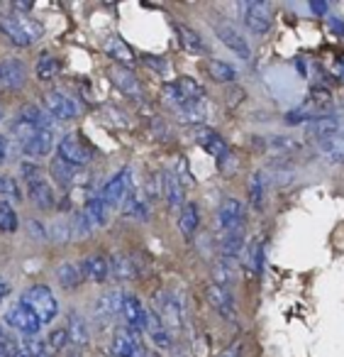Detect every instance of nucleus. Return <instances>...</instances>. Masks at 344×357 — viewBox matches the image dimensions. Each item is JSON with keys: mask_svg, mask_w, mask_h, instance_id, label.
Returning a JSON list of instances; mask_svg holds the SVG:
<instances>
[{"mask_svg": "<svg viewBox=\"0 0 344 357\" xmlns=\"http://www.w3.org/2000/svg\"><path fill=\"white\" fill-rule=\"evenodd\" d=\"M59 59L54 54H49V52H42L40 59H37V79L42 84H49V81H54L59 76Z\"/></svg>", "mask_w": 344, "mask_h": 357, "instance_id": "obj_36", "label": "nucleus"}, {"mask_svg": "<svg viewBox=\"0 0 344 357\" xmlns=\"http://www.w3.org/2000/svg\"><path fill=\"white\" fill-rule=\"evenodd\" d=\"M8 294H10V284H8L6 279H0V303L6 301Z\"/></svg>", "mask_w": 344, "mask_h": 357, "instance_id": "obj_54", "label": "nucleus"}, {"mask_svg": "<svg viewBox=\"0 0 344 357\" xmlns=\"http://www.w3.org/2000/svg\"><path fill=\"white\" fill-rule=\"evenodd\" d=\"M244 252V230H230L220 235V259L235 262Z\"/></svg>", "mask_w": 344, "mask_h": 357, "instance_id": "obj_26", "label": "nucleus"}, {"mask_svg": "<svg viewBox=\"0 0 344 357\" xmlns=\"http://www.w3.org/2000/svg\"><path fill=\"white\" fill-rule=\"evenodd\" d=\"M45 110L49 113L52 120H74L76 118V103L61 91H47L45 93Z\"/></svg>", "mask_w": 344, "mask_h": 357, "instance_id": "obj_12", "label": "nucleus"}, {"mask_svg": "<svg viewBox=\"0 0 344 357\" xmlns=\"http://www.w3.org/2000/svg\"><path fill=\"white\" fill-rule=\"evenodd\" d=\"M266 194H269V176H266L264 172H256L254 176L249 178V199L256 211L264 208Z\"/></svg>", "mask_w": 344, "mask_h": 357, "instance_id": "obj_35", "label": "nucleus"}, {"mask_svg": "<svg viewBox=\"0 0 344 357\" xmlns=\"http://www.w3.org/2000/svg\"><path fill=\"white\" fill-rule=\"evenodd\" d=\"M196 142L201 144L210 157H215L217 162L230 159V144L225 142V137H220V135L212 132V130H208V128L196 130Z\"/></svg>", "mask_w": 344, "mask_h": 357, "instance_id": "obj_17", "label": "nucleus"}, {"mask_svg": "<svg viewBox=\"0 0 344 357\" xmlns=\"http://www.w3.org/2000/svg\"><path fill=\"white\" fill-rule=\"evenodd\" d=\"M176 32L183 50L191 52V54H205V42L201 40V35L196 30H191L186 25H176Z\"/></svg>", "mask_w": 344, "mask_h": 357, "instance_id": "obj_37", "label": "nucleus"}, {"mask_svg": "<svg viewBox=\"0 0 344 357\" xmlns=\"http://www.w3.org/2000/svg\"><path fill=\"white\" fill-rule=\"evenodd\" d=\"M59 159H64L66 164H71V167L79 169V167L91 164V159H93V149L86 147L84 139H81L76 132H71V135H66V137H61Z\"/></svg>", "mask_w": 344, "mask_h": 357, "instance_id": "obj_6", "label": "nucleus"}, {"mask_svg": "<svg viewBox=\"0 0 344 357\" xmlns=\"http://www.w3.org/2000/svg\"><path fill=\"white\" fill-rule=\"evenodd\" d=\"M49 238L54 240L56 245L71 243V240H74V233H71V220H64V218L54 220L52 228H49Z\"/></svg>", "mask_w": 344, "mask_h": 357, "instance_id": "obj_44", "label": "nucleus"}, {"mask_svg": "<svg viewBox=\"0 0 344 357\" xmlns=\"http://www.w3.org/2000/svg\"><path fill=\"white\" fill-rule=\"evenodd\" d=\"M217 223H220L222 233H230V230H244L247 223V211L244 206L237 199H225L217 208Z\"/></svg>", "mask_w": 344, "mask_h": 357, "instance_id": "obj_10", "label": "nucleus"}, {"mask_svg": "<svg viewBox=\"0 0 344 357\" xmlns=\"http://www.w3.org/2000/svg\"><path fill=\"white\" fill-rule=\"evenodd\" d=\"M320 152L325 154V159L332 164H344V132L334 135L329 139L320 142Z\"/></svg>", "mask_w": 344, "mask_h": 357, "instance_id": "obj_39", "label": "nucleus"}, {"mask_svg": "<svg viewBox=\"0 0 344 357\" xmlns=\"http://www.w3.org/2000/svg\"><path fill=\"white\" fill-rule=\"evenodd\" d=\"M71 233L79 240H88L91 235H93V228H91V223L86 220L84 211H76L74 218H71Z\"/></svg>", "mask_w": 344, "mask_h": 357, "instance_id": "obj_47", "label": "nucleus"}, {"mask_svg": "<svg viewBox=\"0 0 344 357\" xmlns=\"http://www.w3.org/2000/svg\"><path fill=\"white\" fill-rule=\"evenodd\" d=\"M208 74H210V79L215 81V84H235V79H237V69L222 59L208 61Z\"/></svg>", "mask_w": 344, "mask_h": 357, "instance_id": "obj_38", "label": "nucleus"}, {"mask_svg": "<svg viewBox=\"0 0 344 357\" xmlns=\"http://www.w3.org/2000/svg\"><path fill=\"white\" fill-rule=\"evenodd\" d=\"M108 262H110V277L120 279V282H130V279L139 277V262L132 255L115 252Z\"/></svg>", "mask_w": 344, "mask_h": 357, "instance_id": "obj_22", "label": "nucleus"}, {"mask_svg": "<svg viewBox=\"0 0 344 357\" xmlns=\"http://www.w3.org/2000/svg\"><path fill=\"white\" fill-rule=\"evenodd\" d=\"M47 347H49L52 352H64L66 347H69V331L66 328H52L49 333H47Z\"/></svg>", "mask_w": 344, "mask_h": 357, "instance_id": "obj_45", "label": "nucleus"}, {"mask_svg": "<svg viewBox=\"0 0 344 357\" xmlns=\"http://www.w3.org/2000/svg\"><path fill=\"white\" fill-rule=\"evenodd\" d=\"M20 174H22V178H25L27 186L42 181V172H40V164H37V162H22L20 164Z\"/></svg>", "mask_w": 344, "mask_h": 357, "instance_id": "obj_49", "label": "nucleus"}, {"mask_svg": "<svg viewBox=\"0 0 344 357\" xmlns=\"http://www.w3.org/2000/svg\"><path fill=\"white\" fill-rule=\"evenodd\" d=\"M254 144H256V147H264V149H276V152H293V149L300 147V144L295 142L293 137H283V135H269V137H256Z\"/></svg>", "mask_w": 344, "mask_h": 357, "instance_id": "obj_40", "label": "nucleus"}, {"mask_svg": "<svg viewBox=\"0 0 344 357\" xmlns=\"http://www.w3.org/2000/svg\"><path fill=\"white\" fill-rule=\"evenodd\" d=\"M84 215H86V220H88L91 228H93V233H95V230H100V228H105V225H108L110 208L103 204V199H100V196L95 194V196H91V199H86Z\"/></svg>", "mask_w": 344, "mask_h": 357, "instance_id": "obj_24", "label": "nucleus"}, {"mask_svg": "<svg viewBox=\"0 0 344 357\" xmlns=\"http://www.w3.org/2000/svg\"><path fill=\"white\" fill-rule=\"evenodd\" d=\"M144 333L149 335V340L154 342L162 350H169L171 347V331L164 326V321L157 316V311H147V326H144Z\"/></svg>", "mask_w": 344, "mask_h": 357, "instance_id": "obj_25", "label": "nucleus"}, {"mask_svg": "<svg viewBox=\"0 0 344 357\" xmlns=\"http://www.w3.org/2000/svg\"><path fill=\"white\" fill-rule=\"evenodd\" d=\"M6 323L13 328V331L22 333L25 337H37V333L42 331V323L40 318L35 316V313L30 311V308H25L20 301L13 303L10 308H8L6 313Z\"/></svg>", "mask_w": 344, "mask_h": 357, "instance_id": "obj_5", "label": "nucleus"}, {"mask_svg": "<svg viewBox=\"0 0 344 357\" xmlns=\"http://www.w3.org/2000/svg\"><path fill=\"white\" fill-rule=\"evenodd\" d=\"M13 10H15V13H30L32 3H13Z\"/></svg>", "mask_w": 344, "mask_h": 357, "instance_id": "obj_56", "label": "nucleus"}, {"mask_svg": "<svg viewBox=\"0 0 344 357\" xmlns=\"http://www.w3.org/2000/svg\"><path fill=\"white\" fill-rule=\"evenodd\" d=\"M162 196H166L169 208H183V204H186V189H183L176 172L162 174Z\"/></svg>", "mask_w": 344, "mask_h": 357, "instance_id": "obj_21", "label": "nucleus"}, {"mask_svg": "<svg viewBox=\"0 0 344 357\" xmlns=\"http://www.w3.org/2000/svg\"><path fill=\"white\" fill-rule=\"evenodd\" d=\"M123 321H125V328H130V331L144 333V326H147V308H144L142 298L134 296V294H125Z\"/></svg>", "mask_w": 344, "mask_h": 357, "instance_id": "obj_13", "label": "nucleus"}, {"mask_svg": "<svg viewBox=\"0 0 344 357\" xmlns=\"http://www.w3.org/2000/svg\"><path fill=\"white\" fill-rule=\"evenodd\" d=\"M52 147H54V132L49 130H37L35 137H30L25 144H20V149L27 154V157H32L37 162L40 157H47V154L52 152Z\"/></svg>", "mask_w": 344, "mask_h": 357, "instance_id": "obj_23", "label": "nucleus"}, {"mask_svg": "<svg viewBox=\"0 0 344 357\" xmlns=\"http://www.w3.org/2000/svg\"><path fill=\"white\" fill-rule=\"evenodd\" d=\"M132 191V169L125 167L123 172L115 174L110 181H105V186L100 189V199L108 208H120L125 201V196Z\"/></svg>", "mask_w": 344, "mask_h": 357, "instance_id": "obj_3", "label": "nucleus"}, {"mask_svg": "<svg viewBox=\"0 0 344 357\" xmlns=\"http://www.w3.org/2000/svg\"><path fill=\"white\" fill-rule=\"evenodd\" d=\"M310 10L318 13V15H325V13H327V6H325V3H310Z\"/></svg>", "mask_w": 344, "mask_h": 357, "instance_id": "obj_57", "label": "nucleus"}, {"mask_svg": "<svg viewBox=\"0 0 344 357\" xmlns=\"http://www.w3.org/2000/svg\"><path fill=\"white\" fill-rule=\"evenodd\" d=\"M27 84V66L17 56H8L0 61V89L3 91H20Z\"/></svg>", "mask_w": 344, "mask_h": 357, "instance_id": "obj_9", "label": "nucleus"}, {"mask_svg": "<svg viewBox=\"0 0 344 357\" xmlns=\"http://www.w3.org/2000/svg\"><path fill=\"white\" fill-rule=\"evenodd\" d=\"M123 298H125V294L118 291V289H115V291L100 294L93 303V318L98 323H110L118 313H123Z\"/></svg>", "mask_w": 344, "mask_h": 357, "instance_id": "obj_15", "label": "nucleus"}, {"mask_svg": "<svg viewBox=\"0 0 344 357\" xmlns=\"http://www.w3.org/2000/svg\"><path fill=\"white\" fill-rule=\"evenodd\" d=\"M198 225H201V213H198V206L193 201H186L181 208V215H178V230L186 240H191L196 235Z\"/></svg>", "mask_w": 344, "mask_h": 357, "instance_id": "obj_31", "label": "nucleus"}, {"mask_svg": "<svg viewBox=\"0 0 344 357\" xmlns=\"http://www.w3.org/2000/svg\"><path fill=\"white\" fill-rule=\"evenodd\" d=\"M6 357H30V355H27V352H25V347H22V342H20V345H17V347H13V350L8 352Z\"/></svg>", "mask_w": 344, "mask_h": 357, "instance_id": "obj_55", "label": "nucleus"}, {"mask_svg": "<svg viewBox=\"0 0 344 357\" xmlns=\"http://www.w3.org/2000/svg\"><path fill=\"white\" fill-rule=\"evenodd\" d=\"M20 303L25 308H30V311L40 318L42 326H49V323H54V318L59 316V301H56V296L52 294V289L45 287V284H35V287L27 289L20 296Z\"/></svg>", "mask_w": 344, "mask_h": 357, "instance_id": "obj_2", "label": "nucleus"}, {"mask_svg": "<svg viewBox=\"0 0 344 357\" xmlns=\"http://www.w3.org/2000/svg\"><path fill=\"white\" fill-rule=\"evenodd\" d=\"M242 20H244L247 30L254 35H266L271 30V6L269 3H242Z\"/></svg>", "mask_w": 344, "mask_h": 357, "instance_id": "obj_7", "label": "nucleus"}, {"mask_svg": "<svg viewBox=\"0 0 344 357\" xmlns=\"http://www.w3.org/2000/svg\"><path fill=\"white\" fill-rule=\"evenodd\" d=\"M222 357H242V342H235V345H230L225 352H222Z\"/></svg>", "mask_w": 344, "mask_h": 357, "instance_id": "obj_52", "label": "nucleus"}, {"mask_svg": "<svg viewBox=\"0 0 344 357\" xmlns=\"http://www.w3.org/2000/svg\"><path fill=\"white\" fill-rule=\"evenodd\" d=\"M17 120H22V123H27V125H32L35 130H49L52 128V118H49V113H47L42 105H35V103H30V105H25V108H20V113L15 115Z\"/></svg>", "mask_w": 344, "mask_h": 357, "instance_id": "obj_30", "label": "nucleus"}, {"mask_svg": "<svg viewBox=\"0 0 344 357\" xmlns=\"http://www.w3.org/2000/svg\"><path fill=\"white\" fill-rule=\"evenodd\" d=\"M157 316L164 321L169 331H178L183 326V306L173 294H162L157 301Z\"/></svg>", "mask_w": 344, "mask_h": 357, "instance_id": "obj_16", "label": "nucleus"}, {"mask_svg": "<svg viewBox=\"0 0 344 357\" xmlns=\"http://www.w3.org/2000/svg\"><path fill=\"white\" fill-rule=\"evenodd\" d=\"M27 194H30V201L37 206V208H42V211L54 208V204H56L54 189H52V186L47 184L45 178H42V181H37V184L27 186Z\"/></svg>", "mask_w": 344, "mask_h": 357, "instance_id": "obj_32", "label": "nucleus"}, {"mask_svg": "<svg viewBox=\"0 0 344 357\" xmlns=\"http://www.w3.org/2000/svg\"><path fill=\"white\" fill-rule=\"evenodd\" d=\"M0 32L10 45L20 47V50H25V47H30L35 42L30 37V32H27L25 17L20 15H0Z\"/></svg>", "mask_w": 344, "mask_h": 357, "instance_id": "obj_11", "label": "nucleus"}, {"mask_svg": "<svg viewBox=\"0 0 344 357\" xmlns=\"http://www.w3.org/2000/svg\"><path fill=\"white\" fill-rule=\"evenodd\" d=\"M215 35H217V40H220L222 45L227 47V50H232V54H237L240 59H244V61L251 59L249 40H247V37L242 35V32L237 30L235 25H230V22H217V25H215Z\"/></svg>", "mask_w": 344, "mask_h": 357, "instance_id": "obj_8", "label": "nucleus"}, {"mask_svg": "<svg viewBox=\"0 0 344 357\" xmlns=\"http://www.w3.org/2000/svg\"><path fill=\"white\" fill-rule=\"evenodd\" d=\"M69 340L74 347H79V350H84L86 345L91 342V328L88 323H86V318L81 316L79 311H71L69 313Z\"/></svg>", "mask_w": 344, "mask_h": 357, "instance_id": "obj_27", "label": "nucleus"}, {"mask_svg": "<svg viewBox=\"0 0 344 357\" xmlns=\"http://www.w3.org/2000/svg\"><path fill=\"white\" fill-rule=\"evenodd\" d=\"M8 157H10V139H8V135L0 132V164H6Z\"/></svg>", "mask_w": 344, "mask_h": 357, "instance_id": "obj_51", "label": "nucleus"}, {"mask_svg": "<svg viewBox=\"0 0 344 357\" xmlns=\"http://www.w3.org/2000/svg\"><path fill=\"white\" fill-rule=\"evenodd\" d=\"M105 50H108V54L113 56L115 61H120V66H125V69H130V66L134 64V54L130 52V47L125 45L120 37H110Z\"/></svg>", "mask_w": 344, "mask_h": 357, "instance_id": "obj_41", "label": "nucleus"}, {"mask_svg": "<svg viewBox=\"0 0 344 357\" xmlns=\"http://www.w3.org/2000/svg\"><path fill=\"white\" fill-rule=\"evenodd\" d=\"M327 25L332 27L334 32H339V35H344V22H342V17H329Z\"/></svg>", "mask_w": 344, "mask_h": 357, "instance_id": "obj_53", "label": "nucleus"}, {"mask_svg": "<svg viewBox=\"0 0 344 357\" xmlns=\"http://www.w3.org/2000/svg\"><path fill=\"white\" fill-rule=\"evenodd\" d=\"M339 128H342V120L337 118V115H320V118L310 120V123H305V135L313 139H318V142H322V139H329L334 137V135H339Z\"/></svg>", "mask_w": 344, "mask_h": 357, "instance_id": "obj_18", "label": "nucleus"}, {"mask_svg": "<svg viewBox=\"0 0 344 357\" xmlns=\"http://www.w3.org/2000/svg\"><path fill=\"white\" fill-rule=\"evenodd\" d=\"M110 81H113L125 96H132V98H142L144 96L142 84H139V79L134 76L132 69H125V66L115 64L113 69H110Z\"/></svg>", "mask_w": 344, "mask_h": 357, "instance_id": "obj_19", "label": "nucleus"}, {"mask_svg": "<svg viewBox=\"0 0 344 357\" xmlns=\"http://www.w3.org/2000/svg\"><path fill=\"white\" fill-rule=\"evenodd\" d=\"M0 123H3V108H0Z\"/></svg>", "mask_w": 344, "mask_h": 357, "instance_id": "obj_59", "label": "nucleus"}, {"mask_svg": "<svg viewBox=\"0 0 344 357\" xmlns=\"http://www.w3.org/2000/svg\"><path fill=\"white\" fill-rule=\"evenodd\" d=\"M56 282H59V287L66 289V291L79 289L81 284L86 282L84 272H81V264L79 262H61L59 267H56Z\"/></svg>", "mask_w": 344, "mask_h": 357, "instance_id": "obj_28", "label": "nucleus"}, {"mask_svg": "<svg viewBox=\"0 0 344 357\" xmlns=\"http://www.w3.org/2000/svg\"><path fill=\"white\" fill-rule=\"evenodd\" d=\"M249 267L251 272L256 274V277H261V272H264V243H254L249 248Z\"/></svg>", "mask_w": 344, "mask_h": 357, "instance_id": "obj_48", "label": "nucleus"}, {"mask_svg": "<svg viewBox=\"0 0 344 357\" xmlns=\"http://www.w3.org/2000/svg\"><path fill=\"white\" fill-rule=\"evenodd\" d=\"M205 115H208L205 103L186 105V108H181V110H176V113H173V120H176V123H181V125H201L203 120H205Z\"/></svg>", "mask_w": 344, "mask_h": 357, "instance_id": "obj_42", "label": "nucleus"}, {"mask_svg": "<svg viewBox=\"0 0 344 357\" xmlns=\"http://www.w3.org/2000/svg\"><path fill=\"white\" fill-rule=\"evenodd\" d=\"M79 264H81V272H84V279H88V282L105 284L110 279V262L103 255H88Z\"/></svg>", "mask_w": 344, "mask_h": 357, "instance_id": "obj_20", "label": "nucleus"}, {"mask_svg": "<svg viewBox=\"0 0 344 357\" xmlns=\"http://www.w3.org/2000/svg\"><path fill=\"white\" fill-rule=\"evenodd\" d=\"M237 282V269H235V262H227V259H215L212 262V284L222 289H230L235 287Z\"/></svg>", "mask_w": 344, "mask_h": 357, "instance_id": "obj_34", "label": "nucleus"}, {"mask_svg": "<svg viewBox=\"0 0 344 357\" xmlns=\"http://www.w3.org/2000/svg\"><path fill=\"white\" fill-rule=\"evenodd\" d=\"M27 233H30L32 240H37V243H45L47 238H49V230L45 228V225L40 223V220H27Z\"/></svg>", "mask_w": 344, "mask_h": 357, "instance_id": "obj_50", "label": "nucleus"}, {"mask_svg": "<svg viewBox=\"0 0 344 357\" xmlns=\"http://www.w3.org/2000/svg\"><path fill=\"white\" fill-rule=\"evenodd\" d=\"M110 355L113 357H149V352L144 350L139 333L130 331V328H120L115 331L113 340H110Z\"/></svg>", "mask_w": 344, "mask_h": 357, "instance_id": "obj_4", "label": "nucleus"}, {"mask_svg": "<svg viewBox=\"0 0 344 357\" xmlns=\"http://www.w3.org/2000/svg\"><path fill=\"white\" fill-rule=\"evenodd\" d=\"M0 337H3V328H0Z\"/></svg>", "mask_w": 344, "mask_h": 357, "instance_id": "obj_60", "label": "nucleus"}, {"mask_svg": "<svg viewBox=\"0 0 344 357\" xmlns=\"http://www.w3.org/2000/svg\"><path fill=\"white\" fill-rule=\"evenodd\" d=\"M49 174L56 181V186H61V189H71V186L76 184V167L66 164L64 159H59V157H54L49 162Z\"/></svg>", "mask_w": 344, "mask_h": 357, "instance_id": "obj_33", "label": "nucleus"}, {"mask_svg": "<svg viewBox=\"0 0 344 357\" xmlns=\"http://www.w3.org/2000/svg\"><path fill=\"white\" fill-rule=\"evenodd\" d=\"M0 201H22V191L13 176H0Z\"/></svg>", "mask_w": 344, "mask_h": 357, "instance_id": "obj_46", "label": "nucleus"}, {"mask_svg": "<svg viewBox=\"0 0 344 357\" xmlns=\"http://www.w3.org/2000/svg\"><path fill=\"white\" fill-rule=\"evenodd\" d=\"M17 225H20V220H17L15 208L8 201H0V233L3 235L17 233Z\"/></svg>", "mask_w": 344, "mask_h": 357, "instance_id": "obj_43", "label": "nucleus"}, {"mask_svg": "<svg viewBox=\"0 0 344 357\" xmlns=\"http://www.w3.org/2000/svg\"><path fill=\"white\" fill-rule=\"evenodd\" d=\"M205 298L225 321H237V308H235V296L230 289H222L217 284H208Z\"/></svg>", "mask_w": 344, "mask_h": 357, "instance_id": "obj_14", "label": "nucleus"}, {"mask_svg": "<svg viewBox=\"0 0 344 357\" xmlns=\"http://www.w3.org/2000/svg\"><path fill=\"white\" fill-rule=\"evenodd\" d=\"M123 213L127 215V218H134V220H142V223H147L149 220V201L144 199L142 194H137V191H130L127 196H125L123 201Z\"/></svg>", "mask_w": 344, "mask_h": 357, "instance_id": "obj_29", "label": "nucleus"}, {"mask_svg": "<svg viewBox=\"0 0 344 357\" xmlns=\"http://www.w3.org/2000/svg\"><path fill=\"white\" fill-rule=\"evenodd\" d=\"M162 98H164V105H166L171 113H176V110L186 108V105L205 103V89H203L196 79H191V76H181V79L164 86Z\"/></svg>", "mask_w": 344, "mask_h": 357, "instance_id": "obj_1", "label": "nucleus"}, {"mask_svg": "<svg viewBox=\"0 0 344 357\" xmlns=\"http://www.w3.org/2000/svg\"><path fill=\"white\" fill-rule=\"evenodd\" d=\"M0 357H6V350H3V347H0Z\"/></svg>", "mask_w": 344, "mask_h": 357, "instance_id": "obj_58", "label": "nucleus"}]
</instances>
